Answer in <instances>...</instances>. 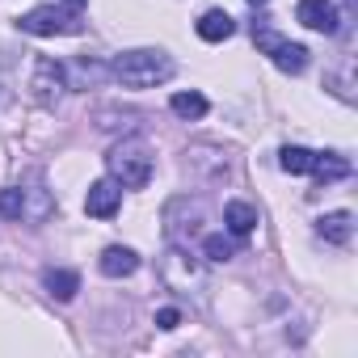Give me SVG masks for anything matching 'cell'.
I'll use <instances>...</instances> for the list:
<instances>
[{
	"instance_id": "cell-7",
	"label": "cell",
	"mask_w": 358,
	"mask_h": 358,
	"mask_svg": "<svg viewBox=\"0 0 358 358\" xmlns=\"http://www.w3.org/2000/svg\"><path fill=\"white\" fill-rule=\"evenodd\" d=\"M118 207H122V186L114 182V177H101V182L89 186V194H85V211H89L93 220H110Z\"/></svg>"
},
{
	"instance_id": "cell-2",
	"label": "cell",
	"mask_w": 358,
	"mask_h": 358,
	"mask_svg": "<svg viewBox=\"0 0 358 358\" xmlns=\"http://www.w3.org/2000/svg\"><path fill=\"white\" fill-rule=\"evenodd\" d=\"M110 173H114V182L127 186V190H143L148 186V177H152V152L139 143V139H122L110 148Z\"/></svg>"
},
{
	"instance_id": "cell-11",
	"label": "cell",
	"mask_w": 358,
	"mask_h": 358,
	"mask_svg": "<svg viewBox=\"0 0 358 358\" xmlns=\"http://www.w3.org/2000/svg\"><path fill=\"white\" fill-rule=\"evenodd\" d=\"M135 270H139L135 249H127V245H110V249L101 253V274H106V278H127V274H135Z\"/></svg>"
},
{
	"instance_id": "cell-16",
	"label": "cell",
	"mask_w": 358,
	"mask_h": 358,
	"mask_svg": "<svg viewBox=\"0 0 358 358\" xmlns=\"http://www.w3.org/2000/svg\"><path fill=\"white\" fill-rule=\"evenodd\" d=\"M0 215H5V220H22L26 215V190H17V186L0 190Z\"/></svg>"
},
{
	"instance_id": "cell-13",
	"label": "cell",
	"mask_w": 358,
	"mask_h": 358,
	"mask_svg": "<svg viewBox=\"0 0 358 358\" xmlns=\"http://www.w3.org/2000/svg\"><path fill=\"white\" fill-rule=\"evenodd\" d=\"M224 224H228L232 236H249V232L257 228V207H249V203H228V207H224Z\"/></svg>"
},
{
	"instance_id": "cell-8",
	"label": "cell",
	"mask_w": 358,
	"mask_h": 358,
	"mask_svg": "<svg viewBox=\"0 0 358 358\" xmlns=\"http://www.w3.org/2000/svg\"><path fill=\"white\" fill-rule=\"evenodd\" d=\"M295 17L308 30H320V34H337V26H341V17H337V9L329 5V0H299Z\"/></svg>"
},
{
	"instance_id": "cell-19",
	"label": "cell",
	"mask_w": 358,
	"mask_h": 358,
	"mask_svg": "<svg viewBox=\"0 0 358 358\" xmlns=\"http://www.w3.org/2000/svg\"><path fill=\"white\" fill-rule=\"evenodd\" d=\"M177 324H182V312L177 308H160L156 312V329H177Z\"/></svg>"
},
{
	"instance_id": "cell-20",
	"label": "cell",
	"mask_w": 358,
	"mask_h": 358,
	"mask_svg": "<svg viewBox=\"0 0 358 358\" xmlns=\"http://www.w3.org/2000/svg\"><path fill=\"white\" fill-rule=\"evenodd\" d=\"M64 5H68V9H76V13H80V9H85V5H89V0H64Z\"/></svg>"
},
{
	"instance_id": "cell-3",
	"label": "cell",
	"mask_w": 358,
	"mask_h": 358,
	"mask_svg": "<svg viewBox=\"0 0 358 358\" xmlns=\"http://www.w3.org/2000/svg\"><path fill=\"white\" fill-rule=\"evenodd\" d=\"M160 278H164L169 291H182V295H190V287H194V291L207 287V270H203V262H199L194 253H186L182 245H173V249L160 257Z\"/></svg>"
},
{
	"instance_id": "cell-14",
	"label": "cell",
	"mask_w": 358,
	"mask_h": 358,
	"mask_svg": "<svg viewBox=\"0 0 358 358\" xmlns=\"http://www.w3.org/2000/svg\"><path fill=\"white\" fill-rule=\"evenodd\" d=\"M43 282H47V291H51L59 303H68V299L80 291V278H76L72 270H47V274H43Z\"/></svg>"
},
{
	"instance_id": "cell-5",
	"label": "cell",
	"mask_w": 358,
	"mask_h": 358,
	"mask_svg": "<svg viewBox=\"0 0 358 358\" xmlns=\"http://www.w3.org/2000/svg\"><path fill=\"white\" fill-rule=\"evenodd\" d=\"M253 38H257V47L282 68V72H291V76H299L303 68H308V47H299V43H287V38H278L270 26H253Z\"/></svg>"
},
{
	"instance_id": "cell-21",
	"label": "cell",
	"mask_w": 358,
	"mask_h": 358,
	"mask_svg": "<svg viewBox=\"0 0 358 358\" xmlns=\"http://www.w3.org/2000/svg\"><path fill=\"white\" fill-rule=\"evenodd\" d=\"M249 5H270V0H249Z\"/></svg>"
},
{
	"instance_id": "cell-4",
	"label": "cell",
	"mask_w": 358,
	"mask_h": 358,
	"mask_svg": "<svg viewBox=\"0 0 358 358\" xmlns=\"http://www.w3.org/2000/svg\"><path fill=\"white\" fill-rule=\"evenodd\" d=\"M17 26H22L26 34L51 38V34H76V30H80V17H76V9H55V5H38V9H30L26 17H17Z\"/></svg>"
},
{
	"instance_id": "cell-18",
	"label": "cell",
	"mask_w": 358,
	"mask_h": 358,
	"mask_svg": "<svg viewBox=\"0 0 358 358\" xmlns=\"http://www.w3.org/2000/svg\"><path fill=\"white\" fill-rule=\"evenodd\" d=\"M203 253H207V262H232V257H236V241H228V236H207V241H203Z\"/></svg>"
},
{
	"instance_id": "cell-9",
	"label": "cell",
	"mask_w": 358,
	"mask_h": 358,
	"mask_svg": "<svg viewBox=\"0 0 358 358\" xmlns=\"http://www.w3.org/2000/svg\"><path fill=\"white\" fill-rule=\"evenodd\" d=\"M199 38L203 43H224V38H232V30H236V22H232V13H224V9H207L203 17H199Z\"/></svg>"
},
{
	"instance_id": "cell-1",
	"label": "cell",
	"mask_w": 358,
	"mask_h": 358,
	"mask_svg": "<svg viewBox=\"0 0 358 358\" xmlns=\"http://www.w3.org/2000/svg\"><path fill=\"white\" fill-rule=\"evenodd\" d=\"M110 72H114V80L122 89H156V85H164L173 76V59L164 51L143 47V51H122L110 64Z\"/></svg>"
},
{
	"instance_id": "cell-6",
	"label": "cell",
	"mask_w": 358,
	"mask_h": 358,
	"mask_svg": "<svg viewBox=\"0 0 358 358\" xmlns=\"http://www.w3.org/2000/svg\"><path fill=\"white\" fill-rule=\"evenodd\" d=\"M30 89H34V101L38 106H55L59 97H64V89H68V72H64V64H55V59H38L34 64V80H30Z\"/></svg>"
},
{
	"instance_id": "cell-12",
	"label": "cell",
	"mask_w": 358,
	"mask_h": 358,
	"mask_svg": "<svg viewBox=\"0 0 358 358\" xmlns=\"http://www.w3.org/2000/svg\"><path fill=\"white\" fill-rule=\"evenodd\" d=\"M308 173H316V182H341V177H350V160L345 156H337V152H324V156H312V169Z\"/></svg>"
},
{
	"instance_id": "cell-10",
	"label": "cell",
	"mask_w": 358,
	"mask_h": 358,
	"mask_svg": "<svg viewBox=\"0 0 358 358\" xmlns=\"http://www.w3.org/2000/svg\"><path fill=\"white\" fill-rule=\"evenodd\" d=\"M316 232H320L329 245H350V236H354V215H350V211H329V215L316 220Z\"/></svg>"
},
{
	"instance_id": "cell-17",
	"label": "cell",
	"mask_w": 358,
	"mask_h": 358,
	"mask_svg": "<svg viewBox=\"0 0 358 358\" xmlns=\"http://www.w3.org/2000/svg\"><path fill=\"white\" fill-rule=\"evenodd\" d=\"M312 156H316V152H308V148H282L278 164H282L287 173H308V169H312Z\"/></svg>"
},
{
	"instance_id": "cell-15",
	"label": "cell",
	"mask_w": 358,
	"mask_h": 358,
	"mask_svg": "<svg viewBox=\"0 0 358 358\" xmlns=\"http://www.w3.org/2000/svg\"><path fill=\"white\" fill-rule=\"evenodd\" d=\"M173 114L177 118H203L207 114V97L203 93H173Z\"/></svg>"
}]
</instances>
